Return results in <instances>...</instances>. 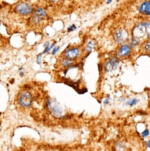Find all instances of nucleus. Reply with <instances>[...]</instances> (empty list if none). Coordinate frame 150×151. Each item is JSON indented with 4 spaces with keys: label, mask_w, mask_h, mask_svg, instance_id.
<instances>
[{
    "label": "nucleus",
    "mask_w": 150,
    "mask_h": 151,
    "mask_svg": "<svg viewBox=\"0 0 150 151\" xmlns=\"http://www.w3.org/2000/svg\"><path fill=\"white\" fill-rule=\"evenodd\" d=\"M150 35V22H144L139 24L134 30V36L138 38Z\"/></svg>",
    "instance_id": "nucleus-1"
},
{
    "label": "nucleus",
    "mask_w": 150,
    "mask_h": 151,
    "mask_svg": "<svg viewBox=\"0 0 150 151\" xmlns=\"http://www.w3.org/2000/svg\"><path fill=\"white\" fill-rule=\"evenodd\" d=\"M47 107L50 113L54 116H61L62 114V109L60 105L54 100L49 99L47 102Z\"/></svg>",
    "instance_id": "nucleus-2"
},
{
    "label": "nucleus",
    "mask_w": 150,
    "mask_h": 151,
    "mask_svg": "<svg viewBox=\"0 0 150 151\" xmlns=\"http://www.w3.org/2000/svg\"><path fill=\"white\" fill-rule=\"evenodd\" d=\"M19 104L23 107H30L33 102V97L28 91H23L19 98Z\"/></svg>",
    "instance_id": "nucleus-3"
},
{
    "label": "nucleus",
    "mask_w": 150,
    "mask_h": 151,
    "mask_svg": "<svg viewBox=\"0 0 150 151\" xmlns=\"http://www.w3.org/2000/svg\"><path fill=\"white\" fill-rule=\"evenodd\" d=\"M16 11L22 15H29L31 14L33 12L32 7L27 3H20L16 7Z\"/></svg>",
    "instance_id": "nucleus-4"
},
{
    "label": "nucleus",
    "mask_w": 150,
    "mask_h": 151,
    "mask_svg": "<svg viewBox=\"0 0 150 151\" xmlns=\"http://www.w3.org/2000/svg\"><path fill=\"white\" fill-rule=\"evenodd\" d=\"M80 54V50L77 47H73L67 50L64 52V58L73 60L79 57Z\"/></svg>",
    "instance_id": "nucleus-5"
},
{
    "label": "nucleus",
    "mask_w": 150,
    "mask_h": 151,
    "mask_svg": "<svg viewBox=\"0 0 150 151\" xmlns=\"http://www.w3.org/2000/svg\"><path fill=\"white\" fill-rule=\"evenodd\" d=\"M119 59L116 58L110 59L105 65V69L106 72H111L117 68L119 65Z\"/></svg>",
    "instance_id": "nucleus-6"
},
{
    "label": "nucleus",
    "mask_w": 150,
    "mask_h": 151,
    "mask_svg": "<svg viewBox=\"0 0 150 151\" xmlns=\"http://www.w3.org/2000/svg\"><path fill=\"white\" fill-rule=\"evenodd\" d=\"M46 15V13L43 9L41 8L36 9L34 13V16L33 17V22L36 23H39L40 20H42V19L45 17Z\"/></svg>",
    "instance_id": "nucleus-7"
},
{
    "label": "nucleus",
    "mask_w": 150,
    "mask_h": 151,
    "mask_svg": "<svg viewBox=\"0 0 150 151\" xmlns=\"http://www.w3.org/2000/svg\"><path fill=\"white\" fill-rule=\"evenodd\" d=\"M139 12L142 14L150 16V1H145L139 6Z\"/></svg>",
    "instance_id": "nucleus-8"
},
{
    "label": "nucleus",
    "mask_w": 150,
    "mask_h": 151,
    "mask_svg": "<svg viewBox=\"0 0 150 151\" xmlns=\"http://www.w3.org/2000/svg\"><path fill=\"white\" fill-rule=\"evenodd\" d=\"M114 40L118 43H121L124 42L125 38V32L122 29H119L116 30L114 36Z\"/></svg>",
    "instance_id": "nucleus-9"
},
{
    "label": "nucleus",
    "mask_w": 150,
    "mask_h": 151,
    "mask_svg": "<svg viewBox=\"0 0 150 151\" xmlns=\"http://www.w3.org/2000/svg\"><path fill=\"white\" fill-rule=\"evenodd\" d=\"M131 52L130 47L127 45H124L121 47L118 52V56L119 57H125L128 56Z\"/></svg>",
    "instance_id": "nucleus-10"
},
{
    "label": "nucleus",
    "mask_w": 150,
    "mask_h": 151,
    "mask_svg": "<svg viewBox=\"0 0 150 151\" xmlns=\"http://www.w3.org/2000/svg\"><path fill=\"white\" fill-rule=\"evenodd\" d=\"M72 63H73V60L68 59L66 58H64L61 60V65L63 67H66V68L69 67L72 65Z\"/></svg>",
    "instance_id": "nucleus-11"
},
{
    "label": "nucleus",
    "mask_w": 150,
    "mask_h": 151,
    "mask_svg": "<svg viewBox=\"0 0 150 151\" xmlns=\"http://www.w3.org/2000/svg\"><path fill=\"white\" fill-rule=\"evenodd\" d=\"M95 42L94 40L89 41L85 46V52H91L95 47Z\"/></svg>",
    "instance_id": "nucleus-12"
},
{
    "label": "nucleus",
    "mask_w": 150,
    "mask_h": 151,
    "mask_svg": "<svg viewBox=\"0 0 150 151\" xmlns=\"http://www.w3.org/2000/svg\"><path fill=\"white\" fill-rule=\"evenodd\" d=\"M138 102H139V100L136 99H131L126 102V104L129 106H134L136 105Z\"/></svg>",
    "instance_id": "nucleus-13"
},
{
    "label": "nucleus",
    "mask_w": 150,
    "mask_h": 151,
    "mask_svg": "<svg viewBox=\"0 0 150 151\" xmlns=\"http://www.w3.org/2000/svg\"><path fill=\"white\" fill-rule=\"evenodd\" d=\"M144 49L146 53L150 54V41L145 43L144 45Z\"/></svg>",
    "instance_id": "nucleus-14"
},
{
    "label": "nucleus",
    "mask_w": 150,
    "mask_h": 151,
    "mask_svg": "<svg viewBox=\"0 0 150 151\" xmlns=\"http://www.w3.org/2000/svg\"><path fill=\"white\" fill-rule=\"evenodd\" d=\"M139 42H140V40H139V39L138 38L133 36L132 39L131 45H132L133 46H137V45L139 44Z\"/></svg>",
    "instance_id": "nucleus-15"
},
{
    "label": "nucleus",
    "mask_w": 150,
    "mask_h": 151,
    "mask_svg": "<svg viewBox=\"0 0 150 151\" xmlns=\"http://www.w3.org/2000/svg\"><path fill=\"white\" fill-rule=\"evenodd\" d=\"M125 149V145L121 143H118V145L116 146V149L117 151H124Z\"/></svg>",
    "instance_id": "nucleus-16"
},
{
    "label": "nucleus",
    "mask_w": 150,
    "mask_h": 151,
    "mask_svg": "<svg viewBox=\"0 0 150 151\" xmlns=\"http://www.w3.org/2000/svg\"><path fill=\"white\" fill-rule=\"evenodd\" d=\"M54 45H55V43H53L51 45H50L49 47H47V48L45 49V50H44L43 53H47V52H49L54 47Z\"/></svg>",
    "instance_id": "nucleus-17"
},
{
    "label": "nucleus",
    "mask_w": 150,
    "mask_h": 151,
    "mask_svg": "<svg viewBox=\"0 0 150 151\" xmlns=\"http://www.w3.org/2000/svg\"><path fill=\"white\" fill-rule=\"evenodd\" d=\"M41 59H42V53H40L39 55H37V63L40 65Z\"/></svg>",
    "instance_id": "nucleus-18"
},
{
    "label": "nucleus",
    "mask_w": 150,
    "mask_h": 151,
    "mask_svg": "<svg viewBox=\"0 0 150 151\" xmlns=\"http://www.w3.org/2000/svg\"><path fill=\"white\" fill-rule=\"evenodd\" d=\"M141 134H142V136L144 137H147L149 135V130L148 129H145L144 132H142Z\"/></svg>",
    "instance_id": "nucleus-19"
},
{
    "label": "nucleus",
    "mask_w": 150,
    "mask_h": 151,
    "mask_svg": "<svg viewBox=\"0 0 150 151\" xmlns=\"http://www.w3.org/2000/svg\"><path fill=\"white\" fill-rule=\"evenodd\" d=\"M59 49H60V47H59V46H56V47H54V49L53 50V51H52V55H56V53L58 52V51L59 50Z\"/></svg>",
    "instance_id": "nucleus-20"
},
{
    "label": "nucleus",
    "mask_w": 150,
    "mask_h": 151,
    "mask_svg": "<svg viewBox=\"0 0 150 151\" xmlns=\"http://www.w3.org/2000/svg\"><path fill=\"white\" fill-rule=\"evenodd\" d=\"M76 26H75L74 25H71V26H70L69 28H68V32H72L74 30H76Z\"/></svg>",
    "instance_id": "nucleus-21"
},
{
    "label": "nucleus",
    "mask_w": 150,
    "mask_h": 151,
    "mask_svg": "<svg viewBox=\"0 0 150 151\" xmlns=\"http://www.w3.org/2000/svg\"><path fill=\"white\" fill-rule=\"evenodd\" d=\"M50 46V42H47L44 44V47L45 48H47V47H49Z\"/></svg>",
    "instance_id": "nucleus-22"
},
{
    "label": "nucleus",
    "mask_w": 150,
    "mask_h": 151,
    "mask_svg": "<svg viewBox=\"0 0 150 151\" xmlns=\"http://www.w3.org/2000/svg\"><path fill=\"white\" fill-rule=\"evenodd\" d=\"M109 100H110V99L109 98H108V99H106L105 100V101H104V104H108V103H109Z\"/></svg>",
    "instance_id": "nucleus-23"
},
{
    "label": "nucleus",
    "mask_w": 150,
    "mask_h": 151,
    "mask_svg": "<svg viewBox=\"0 0 150 151\" xmlns=\"http://www.w3.org/2000/svg\"><path fill=\"white\" fill-rule=\"evenodd\" d=\"M146 146L148 147H150V140H148L146 143Z\"/></svg>",
    "instance_id": "nucleus-24"
},
{
    "label": "nucleus",
    "mask_w": 150,
    "mask_h": 151,
    "mask_svg": "<svg viewBox=\"0 0 150 151\" xmlns=\"http://www.w3.org/2000/svg\"><path fill=\"white\" fill-rule=\"evenodd\" d=\"M24 71L23 70H20V75H21V77H23V75H24Z\"/></svg>",
    "instance_id": "nucleus-25"
},
{
    "label": "nucleus",
    "mask_w": 150,
    "mask_h": 151,
    "mask_svg": "<svg viewBox=\"0 0 150 151\" xmlns=\"http://www.w3.org/2000/svg\"><path fill=\"white\" fill-rule=\"evenodd\" d=\"M111 2H112L111 0H110V1H107V4H109V3H111Z\"/></svg>",
    "instance_id": "nucleus-26"
},
{
    "label": "nucleus",
    "mask_w": 150,
    "mask_h": 151,
    "mask_svg": "<svg viewBox=\"0 0 150 151\" xmlns=\"http://www.w3.org/2000/svg\"><path fill=\"white\" fill-rule=\"evenodd\" d=\"M0 8H1V6H0Z\"/></svg>",
    "instance_id": "nucleus-27"
}]
</instances>
